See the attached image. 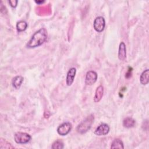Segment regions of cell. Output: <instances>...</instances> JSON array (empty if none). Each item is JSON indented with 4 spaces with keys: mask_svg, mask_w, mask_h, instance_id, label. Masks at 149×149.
Segmentation results:
<instances>
[{
    "mask_svg": "<svg viewBox=\"0 0 149 149\" xmlns=\"http://www.w3.org/2000/svg\"><path fill=\"white\" fill-rule=\"evenodd\" d=\"M47 30L45 28H41L32 36L27 44L28 48H35L42 45L47 39Z\"/></svg>",
    "mask_w": 149,
    "mask_h": 149,
    "instance_id": "1",
    "label": "cell"
},
{
    "mask_svg": "<svg viewBox=\"0 0 149 149\" xmlns=\"http://www.w3.org/2000/svg\"><path fill=\"white\" fill-rule=\"evenodd\" d=\"M93 115H89L83 121H82L77 127V131L78 133L83 134L86 133L91 127V125L94 122Z\"/></svg>",
    "mask_w": 149,
    "mask_h": 149,
    "instance_id": "2",
    "label": "cell"
},
{
    "mask_svg": "<svg viewBox=\"0 0 149 149\" xmlns=\"http://www.w3.org/2000/svg\"><path fill=\"white\" fill-rule=\"evenodd\" d=\"M15 141L17 144H26L29 142L31 139L30 134L24 132H17L14 136Z\"/></svg>",
    "mask_w": 149,
    "mask_h": 149,
    "instance_id": "3",
    "label": "cell"
},
{
    "mask_svg": "<svg viewBox=\"0 0 149 149\" xmlns=\"http://www.w3.org/2000/svg\"><path fill=\"white\" fill-rule=\"evenodd\" d=\"M105 26V21L103 17L98 16L97 17L93 23V27L95 30L97 32H102Z\"/></svg>",
    "mask_w": 149,
    "mask_h": 149,
    "instance_id": "4",
    "label": "cell"
},
{
    "mask_svg": "<svg viewBox=\"0 0 149 149\" xmlns=\"http://www.w3.org/2000/svg\"><path fill=\"white\" fill-rule=\"evenodd\" d=\"M71 129V123L69 122H65L58 126L57 129V132L61 136H65L70 132Z\"/></svg>",
    "mask_w": 149,
    "mask_h": 149,
    "instance_id": "5",
    "label": "cell"
},
{
    "mask_svg": "<svg viewBox=\"0 0 149 149\" xmlns=\"http://www.w3.org/2000/svg\"><path fill=\"white\" fill-rule=\"evenodd\" d=\"M97 79V74L95 72L90 70L87 72L85 79V83L88 86L93 85Z\"/></svg>",
    "mask_w": 149,
    "mask_h": 149,
    "instance_id": "6",
    "label": "cell"
},
{
    "mask_svg": "<svg viewBox=\"0 0 149 149\" xmlns=\"http://www.w3.org/2000/svg\"><path fill=\"white\" fill-rule=\"evenodd\" d=\"M109 132V127L106 123H101L95 130L94 134L97 136H105Z\"/></svg>",
    "mask_w": 149,
    "mask_h": 149,
    "instance_id": "7",
    "label": "cell"
},
{
    "mask_svg": "<svg viewBox=\"0 0 149 149\" xmlns=\"http://www.w3.org/2000/svg\"><path fill=\"white\" fill-rule=\"evenodd\" d=\"M76 73V69L75 68H70L68 72L66 79V83L68 86H70L73 83Z\"/></svg>",
    "mask_w": 149,
    "mask_h": 149,
    "instance_id": "8",
    "label": "cell"
},
{
    "mask_svg": "<svg viewBox=\"0 0 149 149\" xmlns=\"http://www.w3.org/2000/svg\"><path fill=\"white\" fill-rule=\"evenodd\" d=\"M126 56V45L123 42H121L119 44L118 51V58L120 60L123 61Z\"/></svg>",
    "mask_w": 149,
    "mask_h": 149,
    "instance_id": "9",
    "label": "cell"
},
{
    "mask_svg": "<svg viewBox=\"0 0 149 149\" xmlns=\"http://www.w3.org/2000/svg\"><path fill=\"white\" fill-rule=\"evenodd\" d=\"M103 93H104L103 87L102 86H99L95 90V95L94 97V101L95 102H99L101 100L103 96Z\"/></svg>",
    "mask_w": 149,
    "mask_h": 149,
    "instance_id": "10",
    "label": "cell"
},
{
    "mask_svg": "<svg viewBox=\"0 0 149 149\" xmlns=\"http://www.w3.org/2000/svg\"><path fill=\"white\" fill-rule=\"evenodd\" d=\"M148 75H149V70L148 69H146L143 72V73H141L140 77V83L141 84L146 85L148 83V82H149Z\"/></svg>",
    "mask_w": 149,
    "mask_h": 149,
    "instance_id": "11",
    "label": "cell"
},
{
    "mask_svg": "<svg viewBox=\"0 0 149 149\" xmlns=\"http://www.w3.org/2000/svg\"><path fill=\"white\" fill-rule=\"evenodd\" d=\"M23 77L22 76H17L15 77L12 80L13 87L16 89L19 88L23 81Z\"/></svg>",
    "mask_w": 149,
    "mask_h": 149,
    "instance_id": "12",
    "label": "cell"
},
{
    "mask_svg": "<svg viewBox=\"0 0 149 149\" xmlns=\"http://www.w3.org/2000/svg\"><path fill=\"white\" fill-rule=\"evenodd\" d=\"M135 123L136 122L133 118L130 117H127L123 120V125L124 127L126 128H130L134 126Z\"/></svg>",
    "mask_w": 149,
    "mask_h": 149,
    "instance_id": "13",
    "label": "cell"
},
{
    "mask_svg": "<svg viewBox=\"0 0 149 149\" xmlns=\"http://www.w3.org/2000/svg\"><path fill=\"white\" fill-rule=\"evenodd\" d=\"M111 148H124L123 142L120 139H115L111 146Z\"/></svg>",
    "mask_w": 149,
    "mask_h": 149,
    "instance_id": "14",
    "label": "cell"
},
{
    "mask_svg": "<svg viewBox=\"0 0 149 149\" xmlns=\"http://www.w3.org/2000/svg\"><path fill=\"white\" fill-rule=\"evenodd\" d=\"M27 27V23L25 21H20L16 24V29L19 32L24 31Z\"/></svg>",
    "mask_w": 149,
    "mask_h": 149,
    "instance_id": "15",
    "label": "cell"
},
{
    "mask_svg": "<svg viewBox=\"0 0 149 149\" xmlns=\"http://www.w3.org/2000/svg\"><path fill=\"white\" fill-rule=\"evenodd\" d=\"M51 148L53 149H62L63 148V143L61 140H56L53 143Z\"/></svg>",
    "mask_w": 149,
    "mask_h": 149,
    "instance_id": "16",
    "label": "cell"
},
{
    "mask_svg": "<svg viewBox=\"0 0 149 149\" xmlns=\"http://www.w3.org/2000/svg\"><path fill=\"white\" fill-rule=\"evenodd\" d=\"M9 3L10 5L12 8H15L17 6V1H16V0H10V1H9Z\"/></svg>",
    "mask_w": 149,
    "mask_h": 149,
    "instance_id": "17",
    "label": "cell"
},
{
    "mask_svg": "<svg viewBox=\"0 0 149 149\" xmlns=\"http://www.w3.org/2000/svg\"><path fill=\"white\" fill-rule=\"evenodd\" d=\"M35 2L37 3V4H40V3H43L45 2V1H35Z\"/></svg>",
    "mask_w": 149,
    "mask_h": 149,
    "instance_id": "18",
    "label": "cell"
}]
</instances>
